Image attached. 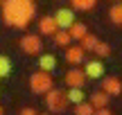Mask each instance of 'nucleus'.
<instances>
[{"mask_svg": "<svg viewBox=\"0 0 122 115\" xmlns=\"http://www.w3.org/2000/svg\"><path fill=\"white\" fill-rule=\"evenodd\" d=\"M0 2H2V0H0Z\"/></svg>", "mask_w": 122, "mask_h": 115, "instance_id": "26", "label": "nucleus"}, {"mask_svg": "<svg viewBox=\"0 0 122 115\" xmlns=\"http://www.w3.org/2000/svg\"><path fill=\"white\" fill-rule=\"evenodd\" d=\"M93 52H95L100 59H106V57L111 54V45H109V43H102V41H97L95 48H93Z\"/></svg>", "mask_w": 122, "mask_h": 115, "instance_id": "21", "label": "nucleus"}, {"mask_svg": "<svg viewBox=\"0 0 122 115\" xmlns=\"http://www.w3.org/2000/svg\"><path fill=\"white\" fill-rule=\"evenodd\" d=\"M20 50L27 54V57H36V54H41V50H43L41 36L39 34H25L20 38Z\"/></svg>", "mask_w": 122, "mask_h": 115, "instance_id": "4", "label": "nucleus"}, {"mask_svg": "<svg viewBox=\"0 0 122 115\" xmlns=\"http://www.w3.org/2000/svg\"><path fill=\"white\" fill-rule=\"evenodd\" d=\"M43 102H45V108H48L50 113H63L66 108H68V99H66V93H61L59 88H50L48 93L43 95Z\"/></svg>", "mask_w": 122, "mask_h": 115, "instance_id": "2", "label": "nucleus"}, {"mask_svg": "<svg viewBox=\"0 0 122 115\" xmlns=\"http://www.w3.org/2000/svg\"><path fill=\"white\" fill-rule=\"evenodd\" d=\"M18 115H39V113H36V108L27 106V108H20V113H18Z\"/></svg>", "mask_w": 122, "mask_h": 115, "instance_id": "22", "label": "nucleus"}, {"mask_svg": "<svg viewBox=\"0 0 122 115\" xmlns=\"http://www.w3.org/2000/svg\"><path fill=\"white\" fill-rule=\"evenodd\" d=\"M52 38H54V43H57L59 48H68L70 41H72V38H70V34H68V29H57L52 34Z\"/></svg>", "mask_w": 122, "mask_h": 115, "instance_id": "16", "label": "nucleus"}, {"mask_svg": "<svg viewBox=\"0 0 122 115\" xmlns=\"http://www.w3.org/2000/svg\"><path fill=\"white\" fill-rule=\"evenodd\" d=\"M0 115H5V108H2V106H0Z\"/></svg>", "mask_w": 122, "mask_h": 115, "instance_id": "25", "label": "nucleus"}, {"mask_svg": "<svg viewBox=\"0 0 122 115\" xmlns=\"http://www.w3.org/2000/svg\"><path fill=\"white\" fill-rule=\"evenodd\" d=\"M97 5V0H70V9L75 11H91Z\"/></svg>", "mask_w": 122, "mask_h": 115, "instance_id": "15", "label": "nucleus"}, {"mask_svg": "<svg viewBox=\"0 0 122 115\" xmlns=\"http://www.w3.org/2000/svg\"><path fill=\"white\" fill-rule=\"evenodd\" d=\"M39 115H52V113H50V111H45V113H39Z\"/></svg>", "mask_w": 122, "mask_h": 115, "instance_id": "24", "label": "nucleus"}, {"mask_svg": "<svg viewBox=\"0 0 122 115\" xmlns=\"http://www.w3.org/2000/svg\"><path fill=\"white\" fill-rule=\"evenodd\" d=\"M52 86H54V81H52V75H50V72L39 70V72H34V75L30 77V90L34 95H45Z\"/></svg>", "mask_w": 122, "mask_h": 115, "instance_id": "3", "label": "nucleus"}, {"mask_svg": "<svg viewBox=\"0 0 122 115\" xmlns=\"http://www.w3.org/2000/svg\"><path fill=\"white\" fill-rule=\"evenodd\" d=\"M84 84H86V75H84L81 68H70V70L66 72V86H68V88H72V86L81 88Z\"/></svg>", "mask_w": 122, "mask_h": 115, "instance_id": "7", "label": "nucleus"}, {"mask_svg": "<svg viewBox=\"0 0 122 115\" xmlns=\"http://www.w3.org/2000/svg\"><path fill=\"white\" fill-rule=\"evenodd\" d=\"M9 75H11V59L0 54V79H5V77H9Z\"/></svg>", "mask_w": 122, "mask_h": 115, "instance_id": "19", "label": "nucleus"}, {"mask_svg": "<svg viewBox=\"0 0 122 115\" xmlns=\"http://www.w3.org/2000/svg\"><path fill=\"white\" fill-rule=\"evenodd\" d=\"M66 50V61L70 63V66H79V63H84V57H86V52H84L79 45H68Z\"/></svg>", "mask_w": 122, "mask_h": 115, "instance_id": "9", "label": "nucleus"}, {"mask_svg": "<svg viewBox=\"0 0 122 115\" xmlns=\"http://www.w3.org/2000/svg\"><path fill=\"white\" fill-rule=\"evenodd\" d=\"M81 70H84V75H86V79H102L106 68H104L102 61H86V66H84Z\"/></svg>", "mask_w": 122, "mask_h": 115, "instance_id": "6", "label": "nucleus"}, {"mask_svg": "<svg viewBox=\"0 0 122 115\" xmlns=\"http://www.w3.org/2000/svg\"><path fill=\"white\" fill-rule=\"evenodd\" d=\"M95 43H97V36H95V34H91V32H86V36L79 41V48H81L84 52H93Z\"/></svg>", "mask_w": 122, "mask_h": 115, "instance_id": "17", "label": "nucleus"}, {"mask_svg": "<svg viewBox=\"0 0 122 115\" xmlns=\"http://www.w3.org/2000/svg\"><path fill=\"white\" fill-rule=\"evenodd\" d=\"M86 32H88V27L84 25V23H77V20L68 27V34H70V38H72V41H81L84 36H86Z\"/></svg>", "mask_w": 122, "mask_h": 115, "instance_id": "13", "label": "nucleus"}, {"mask_svg": "<svg viewBox=\"0 0 122 115\" xmlns=\"http://www.w3.org/2000/svg\"><path fill=\"white\" fill-rule=\"evenodd\" d=\"M39 68L43 72H50L52 75L57 70V57L54 54H39Z\"/></svg>", "mask_w": 122, "mask_h": 115, "instance_id": "11", "label": "nucleus"}, {"mask_svg": "<svg viewBox=\"0 0 122 115\" xmlns=\"http://www.w3.org/2000/svg\"><path fill=\"white\" fill-rule=\"evenodd\" d=\"M109 18H111L113 25H122V2H115L109 9Z\"/></svg>", "mask_w": 122, "mask_h": 115, "instance_id": "18", "label": "nucleus"}, {"mask_svg": "<svg viewBox=\"0 0 122 115\" xmlns=\"http://www.w3.org/2000/svg\"><path fill=\"white\" fill-rule=\"evenodd\" d=\"M91 106H93V108H104V106H109V95H106L104 90L93 93V95H91Z\"/></svg>", "mask_w": 122, "mask_h": 115, "instance_id": "14", "label": "nucleus"}, {"mask_svg": "<svg viewBox=\"0 0 122 115\" xmlns=\"http://www.w3.org/2000/svg\"><path fill=\"white\" fill-rule=\"evenodd\" d=\"M2 20L9 27H18L25 29L36 14V5L34 0H2Z\"/></svg>", "mask_w": 122, "mask_h": 115, "instance_id": "1", "label": "nucleus"}, {"mask_svg": "<svg viewBox=\"0 0 122 115\" xmlns=\"http://www.w3.org/2000/svg\"><path fill=\"white\" fill-rule=\"evenodd\" d=\"M102 90H104L109 97H118V95H122V81L118 79V77H104Z\"/></svg>", "mask_w": 122, "mask_h": 115, "instance_id": "8", "label": "nucleus"}, {"mask_svg": "<svg viewBox=\"0 0 122 115\" xmlns=\"http://www.w3.org/2000/svg\"><path fill=\"white\" fill-rule=\"evenodd\" d=\"M72 113L75 115H93L95 108L91 106V102H81V104H75L72 106Z\"/></svg>", "mask_w": 122, "mask_h": 115, "instance_id": "20", "label": "nucleus"}, {"mask_svg": "<svg viewBox=\"0 0 122 115\" xmlns=\"http://www.w3.org/2000/svg\"><path fill=\"white\" fill-rule=\"evenodd\" d=\"M66 99H68V104H81L86 102V93H84V88H77V86H72V88L66 90Z\"/></svg>", "mask_w": 122, "mask_h": 115, "instance_id": "12", "label": "nucleus"}, {"mask_svg": "<svg viewBox=\"0 0 122 115\" xmlns=\"http://www.w3.org/2000/svg\"><path fill=\"white\" fill-rule=\"evenodd\" d=\"M54 23H57L59 29H68V27L75 23V9H70V7L57 9V11H54Z\"/></svg>", "mask_w": 122, "mask_h": 115, "instance_id": "5", "label": "nucleus"}, {"mask_svg": "<svg viewBox=\"0 0 122 115\" xmlns=\"http://www.w3.org/2000/svg\"><path fill=\"white\" fill-rule=\"evenodd\" d=\"M0 93H2V90H0Z\"/></svg>", "mask_w": 122, "mask_h": 115, "instance_id": "27", "label": "nucleus"}, {"mask_svg": "<svg viewBox=\"0 0 122 115\" xmlns=\"http://www.w3.org/2000/svg\"><path fill=\"white\" fill-rule=\"evenodd\" d=\"M57 29H59V27H57V23H54V16H43L39 20V32L43 36H52Z\"/></svg>", "mask_w": 122, "mask_h": 115, "instance_id": "10", "label": "nucleus"}, {"mask_svg": "<svg viewBox=\"0 0 122 115\" xmlns=\"http://www.w3.org/2000/svg\"><path fill=\"white\" fill-rule=\"evenodd\" d=\"M93 115H113V113H111L109 106H104V108H95V113H93Z\"/></svg>", "mask_w": 122, "mask_h": 115, "instance_id": "23", "label": "nucleus"}]
</instances>
